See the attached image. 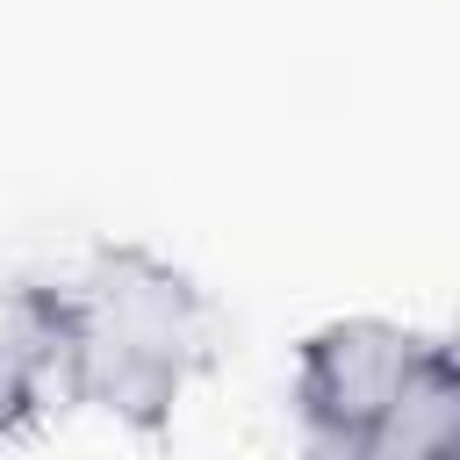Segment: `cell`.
<instances>
[{
  "label": "cell",
  "mask_w": 460,
  "mask_h": 460,
  "mask_svg": "<svg viewBox=\"0 0 460 460\" xmlns=\"http://www.w3.org/2000/svg\"><path fill=\"white\" fill-rule=\"evenodd\" d=\"M65 410V352H58V295L36 273L0 280V446L29 438Z\"/></svg>",
  "instance_id": "cell-3"
},
{
  "label": "cell",
  "mask_w": 460,
  "mask_h": 460,
  "mask_svg": "<svg viewBox=\"0 0 460 460\" xmlns=\"http://www.w3.org/2000/svg\"><path fill=\"white\" fill-rule=\"evenodd\" d=\"M302 460H460V367L446 331L331 316L288 367Z\"/></svg>",
  "instance_id": "cell-2"
},
{
  "label": "cell",
  "mask_w": 460,
  "mask_h": 460,
  "mask_svg": "<svg viewBox=\"0 0 460 460\" xmlns=\"http://www.w3.org/2000/svg\"><path fill=\"white\" fill-rule=\"evenodd\" d=\"M58 352H65V410H93L137 438H165L216 367V302L208 288L137 244L101 237L58 280Z\"/></svg>",
  "instance_id": "cell-1"
}]
</instances>
